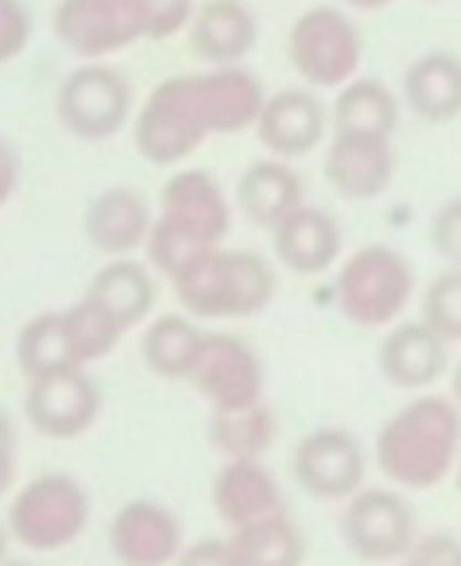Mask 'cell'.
Segmentation results:
<instances>
[{
  "instance_id": "4316f807",
  "label": "cell",
  "mask_w": 461,
  "mask_h": 566,
  "mask_svg": "<svg viewBox=\"0 0 461 566\" xmlns=\"http://www.w3.org/2000/svg\"><path fill=\"white\" fill-rule=\"evenodd\" d=\"M210 447L221 454V462H241V458H264L275 447L280 419L268 408V400L241 411H210Z\"/></svg>"
},
{
  "instance_id": "f1b7e54d",
  "label": "cell",
  "mask_w": 461,
  "mask_h": 566,
  "mask_svg": "<svg viewBox=\"0 0 461 566\" xmlns=\"http://www.w3.org/2000/svg\"><path fill=\"white\" fill-rule=\"evenodd\" d=\"M17 365L24 373V380L43 377L55 369H82L74 361L71 338H66L63 311H43V315L28 318L17 334Z\"/></svg>"
},
{
  "instance_id": "2e32d148",
  "label": "cell",
  "mask_w": 461,
  "mask_h": 566,
  "mask_svg": "<svg viewBox=\"0 0 461 566\" xmlns=\"http://www.w3.org/2000/svg\"><path fill=\"white\" fill-rule=\"evenodd\" d=\"M182 547V520L164 501L136 496L113 512L109 551L121 566H171Z\"/></svg>"
},
{
  "instance_id": "60d3db41",
  "label": "cell",
  "mask_w": 461,
  "mask_h": 566,
  "mask_svg": "<svg viewBox=\"0 0 461 566\" xmlns=\"http://www.w3.org/2000/svg\"><path fill=\"white\" fill-rule=\"evenodd\" d=\"M446 396H450V400H453V408L461 411V361L450 369V392H446Z\"/></svg>"
},
{
  "instance_id": "f6af8a7d",
  "label": "cell",
  "mask_w": 461,
  "mask_h": 566,
  "mask_svg": "<svg viewBox=\"0 0 461 566\" xmlns=\"http://www.w3.org/2000/svg\"><path fill=\"white\" fill-rule=\"evenodd\" d=\"M430 4H442V0H430Z\"/></svg>"
},
{
  "instance_id": "277c9868",
  "label": "cell",
  "mask_w": 461,
  "mask_h": 566,
  "mask_svg": "<svg viewBox=\"0 0 461 566\" xmlns=\"http://www.w3.org/2000/svg\"><path fill=\"white\" fill-rule=\"evenodd\" d=\"M182 315L195 323H237L268 311L280 292V272L252 249H218L190 260L171 280Z\"/></svg>"
},
{
  "instance_id": "5b68a950",
  "label": "cell",
  "mask_w": 461,
  "mask_h": 566,
  "mask_svg": "<svg viewBox=\"0 0 461 566\" xmlns=\"http://www.w3.org/2000/svg\"><path fill=\"white\" fill-rule=\"evenodd\" d=\"M334 300L345 323L360 331H388L415 300V268L391 244H360L337 260Z\"/></svg>"
},
{
  "instance_id": "4fadbf2b",
  "label": "cell",
  "mask_w": 461,
  "mask_h": 566,
  "mask_svg": "<svg viewBox=\"0 0 461 566\" xmlns=\"http://www.w3.org/2000/svg\"><path fill=\"white\" fill-rule=\"evenodd\" d=\"M24 416L35 434L74 442L102 416V388L90 369H55L24 380Z\"/></svg>"
},
{
  "instance_id": "74e56055",
  "label": "cell",
  "mask_w": 461,
  "mask_h": 566,
  "mask_svg": "<svg viewBox=\"0 0 461 566\" xmlns=\"http://www.w3.org/2000/svg\"><path fill=\"white\" fill-rule=\"evenodd\" d=\"M17 489V447H0V501Z\"/></svg>"
},
{
  "instance_id": "7a4b0ae2",
  "label": "cell",
  "mask_w": 461,
  "mask_h": 566,
  "mask_svg": "<svg viewBox=\"0 0 461 566\" xmlns=\"http://www.w3.org/2000/svg\"><path fill=\"white\" fill-rule=\"evenodd\" d=\"M461 454V411L442 392H415L376 434V470L399 493H427L453 478Z\"/></svg>"
},
{
  "instance_id": "4dcf8cb0",
  "label": "cell",
  "mask_w": 461,
  "mask_h": 566,
  "mask_svg": "<svg viewBox=\"0 0 461 566\" xmlns=\"http://www.w3.org/2000/svg\"><path fill=\"white\" fill-rule=\"evenodd\" d=\"M419 318L446 346H461V268H446L422 287Z\"/></svg>"
},
{
  "instance_id": "7c38bea8",
  "label": "cell",
  "mask_w": 461,
  "mask_h": 566,
  "mask_svg": "<svg viewBox=\"0 0 461 566\" xmlns=\"http://www.w3.org/2000/svg\"><path fill=\"white\" fill-rule=\"evenodd\" d=\"M368 454L360 439L345 427H314L291 450V478L306 496L342 504L365 485Z\"/></svg>"
},
{
  "instance_id": "e575fe53",
  "label": "cell",
  "mask_w": 461,
  "mask_h": 566,
  "mask_svg": "<svg viewBox=\"0 0 461 566\" xmlns=\"http://www.w3.org/2000/svg\"><path fill=\"white\" fill-rule=\"evenodd\" d=\"M399 563H407V566H461V535L419 532Z\"/></svg>"
},
{
  "instance_id": "8992f818",
  "label": "cell",
  "mask_w": 461,
  "mask_h": 566,
  "mask_svg": "<svg viewBox=\"0 0 461 566\" xmlns=\"http://www.w3.org/2000/svg\"><path fill=\"white\" fill-rule=\"evenodd\" d=\"M90 516H94V504H90L86 485L71 473L48 470L12 489L4 524H9L12 543L35 555H55L86 535Z\"/></svg>"
},
{
  "instance_id": "d6986e66",
  "label": "cell",
  "mask_w": 461,
  "mask_h": 566,
  "mask_svg": "<svg viewBox=\"0 0 461 566\" xmlns=\"http://www.w3.org/2000/svg\"><path fill=\"white\" fill-rule=\"evenodd\" d=\"M213 516L237 532L256 520H268L275 512H287L283 489L275 473L264 465V458H241V462H221V470L210 481Z\"/></svg>"
},
{
  "instance_id": "7bdbcfd3",
  "label": "cell",
  "mask_w": 461,
  "mask_h": 566,
  "mask_svg": "<svg viewBox=\"0 0 461 566\" xmlns=\"http://www.w3.org/2000/svg\"><path fill=\"white\" fill-rule=\"evenodd\" d=\"M453 481H458V493H461V454H458V465H453Z\"/></svg>"
},
{
  "instance_id": "83f0119b",
  "label": "cell",
  "mask_w": 461,
  "mask_h": 566,
  "mask_svg": "<svg viewBox=\"0 0 461 566\" xmlns=\"http://www.w3.org/2000/svg\"><path fill=\"white\" fill-rule=\"evenodd\" d=\"M241 566H303L306 563V535L291 512H275L249 527L229 532Z\"/></svg>"
},
{
  "instance_id": "ac0fdd59",
  "label": "cell",
  "mask_w": 461,
  "mask_h": 566,
  "mask_svg": "<svg viewBox=\"0 0 461 566\" xmlns=\"http://www.w3.org/2000/svg\"><path fill=\"white\" fill-rule=\"evenodd\" d=\"M260 24L244 0H198L182 43L202 66H244L256 51Z\"/></svg>"
},
{
  "instance_id": "ba28073f",
  "label": "cell",
  "mask_w": 461,
  "mask_h": 566,
  "mask_svg": "<svg viewBox=\"0 0 461 566\" xmlns=\"http://www.w3.org/2000/svg\"><path fill=\"white\" fill-rule=\"evenodd\" d=\"M133 82L109 63H82L59 82L55 120L66 136L86 144H105L133 125Z\"/></svg>"
},
{
  "instance_id": "6da1fadb",
  "label": "cell",
  "mask_w": 461,
  "mask_h": 566,
  "mask_svg": "<svg viewBox=\"0 0 461 566\" xmlns=\"http://www.w3.org/2000/svg\"><path fill=\"white\" fill-rule=\"evenodd\" d=\"M264 97V82L249 66L171 74L133 113V144L151 167H182L210 136L249 133Z\"/></svg>"
},
{
  "instance_id": "d4e9b609",
  "label": "cell",
  "mask_w": 461,
  "mask_h": 566,
  "mask_svg": "<svg viewBox=\"0 0 461 566\" xmlns=\"http://www.w3.org/2000/svg\"><path fill=\"white\" fill-rule=\"evenodd\" d=\"M399 94L380 78H349L334 90L329 102V133H360V136H396L399 128Z\"/></svg>"
},
{
  "instance_id": "7402d4cb",
  "label": "cell",
  "mask_w": 461,
  "mask_h": 566,
  "mask_svg": "<svg viewBox=\"0 0 461 566\" xmlns=\"http://www.w3.org/2000/svg\"><path fill=\"white\" fill-rule=\"evenodd\" d=\"M82 295L94 300L128 334L156 315V272L136 256H113L97 268Z\"/></svg>"
},
{
  "instance_id": "8d00e7d4",
  "label": "cell",
  "mask_w": 461,
  "mask_h": 566,
  "mask_svg": "<svg viewBox=\"0 0 461 566\" xmlns=\"http://www.w3.org/2000/svg\"><path fill=\"white\" fill-rule=\"evenodd\" d=\"M20 179H24V159H20V148L9 140V136H0V210L17 198Z\"/></svg>"
},
{
  "instance_id": "9a60e30c",
  "label": "cell",
  "mask_w": 461,
  "mask_h": 566,
  "mask_svg": "<svg viewBox=\"0 0 461 566\" xmlns=\"http://www.w3.org/2000/svg\"><path fill=\"white\" fill-rule=\"evenodd\" d=\"M322 175L329 190L345 202H373L396 179V148L391 136L329 133L322 151Z\"/></svg>"
},
{
  "instance_id": "1f68e13d",
  "label": "cell",
  "mask_w": 461,
  "mask_h": 566,
  "mask_svg": "<svg viewBox=\"0 0 461 566\" xmlns=\"http://www.w3.org/2000/svg\"><path fill=\"white\" fill-rule=\"evenodd\" d=\"M198 0H140L144 12V40L167 43L175 35L187 32L190 17H195Z\"/></svg>"
},
{
  "instance_id": "ab89813d",
  "label": "cell",
  "mask_w": 461,
  "mask_h": 566,
  "mask_svg": "<svg viewBox=\"0 0 461 566\" xmlns=\"http://www.w3.org/2000/svg\"><path fill=\"white\" fill-rule=\"evenodd\" d=\"M0 447H17V427H12V419L4 408H0Z\"/></svg>"
},
{
  "instance_id": "d6a6232c",
  "label": "cell",
  "mask_w": 461,
  "mask_h": 566,
  "mask_svg": "<svg viewBox=\"0 0 461 566\" xmlns=\"http://www.w3.org/2000/svg\"><path fill=\"white\" fill-rule=\"evenodd\" d=\"M32 12L24 0H0V66L17 63L32 43Z\"/></svg>"
},
{
  "instance_id": "d590c367",
  "label": "cell",
  "mask_w": 461,
  "mask_h": 566,
  "mask_svg": "<svg viewBox=\"0 0 461 566\" xmlns=\"http://www.w3.org/2000/svg\"><path fill=\"white\" fill-rule=\"evenodd\" d=\"M171 566H241V558H237L229 535L226 539H221V535H206V539L187 543Z\"/></svg>"
},
{
  "instance_id": "f546056e",
  "label": "cell",
  "mask_w": 461,
  "mask_h": 566,
  "mask_svg": "<svg viewBox=\"0 0 461 566\" xmlns=\"http://www.w3.org/2000/svg\"><path fill=\"white\" fill-rule=\"evenodd\" d=\"M63 323H66V338H71V349H74V361H78L82 369H90L94 361H105V357L121 346V338H125V331H121L94 300H86V295L63 311Z\"/></svg>"
},
{
  "instance_id": "5bb4252c",
  "label": "cell",
  "mask_w": 461,
  "mask_h": 566,
  "mask_svg": "<svg viewBox=\"0 0 461 566\" xmlns=\"http://www.w3.org/2000/svg\"><path fill=\"white\" fill-rule=\"evenodd\" d=\"M260 148L275 159H303L311 151H318L329 136V109L322 105V97L306 86H287L275 90L260 105V117L252 125Z\"/></svg>"
},
{
  "instance_id": "9c48e42d",
  "label": "cell",
  "mask_w": 461,
  "mask_h": 566,
  "mask_svg": "<svg viewBox=\"0 0 461 566\" xmlns=\"http://www.w3.org/2000/svg\"><path fill=\"white\" fill-rule=\"evenodd\" d=\"M337 535L353 558L391 566L407 555V547L419 535V524H415L407 493H399L396 485H360L349 501H342Z\"/></svg>"
},
{
  "instance_id": "bcb514c9",
  "label": "cell",
  "mask_w": 461,
  "mask_h": 566,
  "mask_svg": "<svg viewBox=\"0 0 461 566\" xmlns=\"http://www.w3.org/2000/svg\"><path fill=\"white\" fill-rule=\"evenodd\" d=\"M391 566H407V563H391Z\"/></svg>"
},
{
  "instance_id": "44dd1931",
  "label": "cell",
  "mask_w": 461,
  "mask_h": 566,
  "mask_svg": "<svg viewBox=\"0 0 461 566\" xmlns=\"http://www.w3.org/2000/svg\"><path fill=\"white\" fill-rule=\"evenodd\" d=\"M272 252L291 275H322L342 260V226L334 213L303 202L272 229Z\"/></svg>"
},
{
  "instance_id": "484cf974",
  "label": "cell",
  "mask_w": 461,
  "mask_h": 566,
  "mask_svg": "<svg viewBox=\"0 0 461 566\" xmlns=\"http://www.w3.org/2000/svg\"><path fill=\"white\" fill-rule=\"evenodd\" d=\"M202 323L175 311V315H151L140 334V361L159 380H187L195 357L202 349Z\"/></svg>"
},
{
  "instance_id": "cb8c5ba5",
  "label": "cell",
  "mask_w": 461,
  "mask_h": 566,
  "mask_svg": "<svg viewBox=\"0 0 461 566\" xmlns=\"http://www.w3.org/2000/svg\"><path fill=\"white\" fill-rule=\"evenodd\" d=\"M399 105L427 125H450L461 117V59L450 51H427L399 78Z\"/></svg>"
},
{
  "instance_id": "3957f363",
  "label": "cell",
  "mask_w": 461,
  "mask_h": 566,
  "mask_svg": "<svg viewBox=\"0 0 461 566\" xmlns=\"http://www.w3.org/2000/svg\"><path fill=\"white\" fill-rule=\"evenodd\" d=\"M229 229H233V202L226 198L221 182L202 167H175L159 190L144 264L171 283L190 260L226 244Z\"/></svg>"
},
{
  "instance_id": "b9f144b4",
  "label": "cell",
  "mask_w": 461,
  "mask_h": 566,
  "mask_svg": "<svg viewBox=\"0 0 461 566\" xmlns=\"http://www.w3.org/2000/svg\"><path fill=\"white\" fill-rule=\"evenodd\" d=\"M9 547H12V535H9V524L0 520V566L9 563Z\"/></svg>"
},
{
  "instance_id": "ffe728a7",
  "label": "cell",
  "mask_w": 461,
  "mask_h": 566,
  "mask_svg": "<svg viewBox=\"0 0 461 566\" xmlns=\"http://www.w3.org/2000/svg\"><path fill=\"white\" fill-rule=\"evenodd\" d=\"M156 221V206L140 195L136 187H109L97 198H90L82 213V233L86 241L102 252L105 260L113 256H136L144 252Z\"/></svg>"
},
{
  "instance_id": "8fae6325",
  "label": "cell",
  "mask_w": 461,
  "mask_h": 566,
  "mask_svg": "<svg viewBox=\"0 0 461 566\" xmlns=\"http://www.w3.org/2000/svg\"><path fill=\"white\" fill-rule=\"evenodd\" d=\"M187 380L210 411H241L264 400V361L256 346L233 331L202 334V349Z\"/></svg>"
},
{
  "instance_id": "e0dca14e",
  "label": "cell",
  "mask_w": 461,
  "mask_h": 566,
  "mask_svg": "<svg viewBox=\"0 0 461 566\" xmlns=\"http://www.w3.org/2000/svg\"><path fill=\"white\" fill-rule=\"evenodd\" d=\"M376 365L391 388L430 392V385H438V377H446L450 369V346L422 318H399L384 331L376 346Z\"/></svg>"
},
{
  "instance_id": "ee69618b",
  "label": "cell",
  "mask_w": 461,
  "mask_h": 566,
  "mask_svg": "<svg viewBox=\"0 0 461 566\" xmlns=\"http://www.w3.org/2000/svg\"><path fill=\"white\" fill-rule=\"evenodd\" d=\"M4 566H35V563H17V558H9V563H4Z\"/></svg>"
},
{
  "instance_id": "30bf717a",
  "label": "cell",
  "mask_w": 461,
  "mask_h": 566,
  "mask_svg": "<svg viewBox=\"0 0 461 566\" xmlns=\"http://www.w3.org/2000/svg\"><path fill=\"white\" fill-rule=\"evenodd\" d=\"M51 35L82 63H105L144 40L140 0H59Z\"/></svg>"
},
{
  "instance_id": "52a82bcc",
  "label": "cell",
  "mask_w": 461,
  "mask_h": 566,
  "mask_svg": "<svg viewBox=\"0 0 461 566\" xmlns=\"http://www.w3.org/2000/svg\"><path fill=\"white\" fill-rule=\"evenodd\" d=\"M365 40L353 17L337 4H314L287 28V63L306 90H342L360 74Z\"/></svg>"
},
{
  "instance_id": "f35d334b",
  "label": "cell",
  "mask_w": 461,
  "mask_h": 566,
  "mask_svg": "<svg viewBox=\"0 0 461 566\" xmlns=\"http://www.w3.org/2000/svg\"><path fill=\"white\" fill-rule=\"evenodd\" d=\"M342 4L353 12H384L388 4H396V0H342Z\"/></svg>"
},
{
  "instance_id": "603a6c76",
  "label": "cell",
  "mask_w": 461,
  "mask_h": 566,
  "mask_svg": "<svg viewBox=\"0 0 461 566\" xmlns=\"http://www.w3.org/2000/svg\"><path fill=\"white\" fill-rule=\"evenodd\" d=\"M303 179L287 159H256L241 171L233 190V210L241 218H249L252 226L268 229L272 233L287 213H295L303 206Z\"/></svg>"
},
{
  "instance_id": "836d02e7",
  "label": "cell",
  "mask_w": 461,
  "mask_h": 566,
  "mask_svg": "<svg viewBox=\"0 0 461 566\" xmlns=\"http://www.w3.org/2000/svg\"><path fill=\"white\" fill-rule=\"evenodd\" d=\"M430 249L450 268H461V195L446 198L430 218Z\"/></svg>"
}]
</instances>
